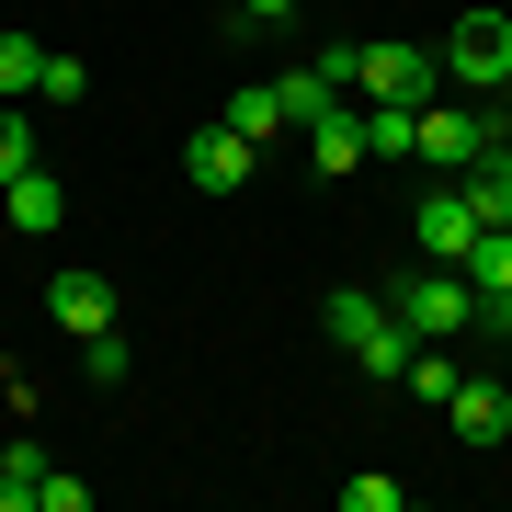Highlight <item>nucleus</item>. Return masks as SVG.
Segmentation results:
<instances>
[{
  "instance_id": "obj_1",
  "label": "nucleus",
  "mask_w": 512,
  "mask_h": 512,
  "mask_svg": "<svg viewBox=\"0 0 512 512\" xmlns=\"http://www.w3.org/2000/svg\"><path fill=\"white\" fill-rule=\"evenodd\" d=\"M387 308H399L410 342H456V330H478V285H467V262H421L410 285H387Z\"/></svg>"
},
{
  "instance_id": "obj_2",
  "label": "nucleus",
  "mask_w": 512,
  "mask_h": 512,
  "mask_svg": "<svg viewBox=\"0 0 512 512\" xmlns=\"http://www.w3.org/2000/svg\"><path fill=\"white\" fill-rule=\"evenodd\" d=\"M444 80L490 103L501 80H512V12H456V35H444Z\"/></svg>"
},
{
  "instance_id": "obj_3",
  "label": "nucleus",
  "mask_w": 512,
  "mask_h": 512,
  "mask_svg": "<svg viewBox=\"0 0 512 512\" xmlns=\"http://www.w3.org/2000/svg\"><path fill=\"white\" fill-rule=\"evenodd\" d=\"M353 92H365V103H433V92H444V57H433V46L376 35L365 57H353Z\"/></svg>"
},
{
  "instance_id": "obj_4",
  "label": "nucleus",
  "mask_w": 512,
  "mask_h": 512,
  "mask_svg": "<svg viewBox=\"0 0 512 512\" xmlns=\"http://www.w3.org/2000/svg\"><path fill=\"white\" fill-rule=\"evenodd\" d=\"M490 228L467 194V171H444V183H421V262H467V239Z\"/></svg>"
},
{
  "instance_id": "obj_5",
  "label": "nucleus",
  "mask_w": 512,
  "mask_h": 512,
  "mask_svg": "<svg viewBox=\"0 0 512 512\" xmlns=\"http://www.w3.org/2000/svg\"><path fill=\"white\" fill-rule=\"evenodd\" d=\"M251 160H262V137H239L228 114H217V126H194V137H183V171H194L205 194H239V183H251Z\"/></svg>"
},
{
  "instance_id": "obj_6",
  "label": "nucleus",
  "mask_w": 512,
  "mask_h": 512,
  "mask_svg": "<svg viewBox=\"0 0 512 512\" xmlns=\"http://www.w3.org/2000/svg\"><path fill=\"white\" fill-rule=\"evenodd\" d=\"M490 137H501V126H490V103H478V114H444V103H421V160H433V171H467Z\"/></svg>"
},
{
  "instance_id": "obj_7",
  "label": "nucleus",
  "mask_w": 512,
  "mask_h": 512,
  "mask_svg": "<svg viewBox=\"0 0 512 512\" xmlns=\"http://www.w3.org/2000/svg\"><path fill=\"white\" fill-rule=\"evenodd\" d=\"M467 285H478V319L512 330V228H478L467 239Z\"/></svg>"
},
{
  "instance_id": "obj_8",
  "label": "nucleus",
  "mask_w": 512,
  "mask_h": 512,
  "mask_svg": "<svg viewBox=\"0 0 512 512\" xmlns=\"http://www.w3.org/2000/svg\"><path fill=\"white\" fill-rule=\"evenodd\" d=\"M444 421H456V444H512V387L501 376H467L456 399H444Z\"/></svg>"
},
{
  "instance_id": "obj_9",
  "label": "nucleus",
  "mask_w": 512,
  "mask_h": 512,
  "mask_svg": "<svg viewBox=\"0 0 512 512\" xmlns=\"http://www.w3.org/2000/svg\"><path fill=\"white\" fill-rule=\"evenodd\" d=\"M46 308H57V330H80V342H92V330H114V285H103V274H80V262H69V274L46 285Z\"/></svg>"
},
{
  "instance_id": "obj_10",
  "label": "nucleus",
  "mask_w": 512,
  "mask_h": 512,
  "mask_svg": "<svg viewBox=\"0 0 512 512\" xmlns=\"http://www.w3.org/2000/svg\"><path fill=\"white\" fill-rule=\"evenodd\" d=\"M0 217H12V228H23V239H46V228H57V217H69V183H57V171H46V160H35V171H23V183H12V194H0Z\"/></svg>"
},
{
  "instance_id": "obj_11",
  "label": "nucleus",
  "mask_w": 512,
  "mask_h": 512,
  "mask_svg": "<svg viewBox=\"0 0 512 512\" xmlns=\"http://www.w3.org/2000/svg\"><path fill=\"white\" fill-rule=\"evenodd\" d=\"M467 194H478V217H490V228H512V137H490V148L467 160Z\"/></svg>"
},
{
  "instance_id": "obj_12",
  "label": "nucleus",
  "mask_w": 512,
  "mask_h": 512,
  "mask_svg": "<svg viewBox=\"0 0 512 512\" xmlns=\"http://www.w3.org/2000/svg\"><path fill=\"white\" fill-rule=\"evenodd\" d=\"M365 160H421V103H365Z\"/></svg>"
},
{
  "instance_id": "obj_13",
  "label": "nucleus",
  "mask_w": 512,
  "mask_h": 512,
  "mask_svg": "<svg viewBox=\"0 0 512 512\" xmlns=\"http://www.w3.org/2000/svg\"><path fill=\"white\" fill-rule=\"evenodd\" d=\"M308 160L330 171V183H342V171H365V114H319V126H308Z\"/></svg>"
},
{
  "instance_id": "obj_14",
  "label": "nucleus",
  "mask_w": 512,
  "mask_h": 512,
  "mask_svg": "<svg viewBox=\"0 0 512 512\" xmlns=\"http://www.w3.org/2000/svg\"><path fill=\"white\" fill-rule=\"evenodd\" d=\"M274 92H285V126H319V114H342V80H330L319 57H308V69H285Z\"/></svg>"
},
{
  "instance_id": "obj_15",
  "label": "nucleus",
  "mask_w": 512,
  "mask_h": 512,
  "mask_svg": "<svg viewBox=\"0 0 512 512\" xmlns=\"http://www.w3.org/2000/svg\"><path fill=\"white\" fill-rule=\"evenodd\" d=\"M410 353H421V342H410V330H399V308H387V319L365 330V342H353V365H365V376H387V387H399V376H410Z\"/></svg>"
},
{
  "instance_id": "obj_16",
  "label": "nucleus",
  "mask_w": 512,
  "mask_h": 512,
  "mask_svg": "<svg viewBox=\"0 0 512 512\" xmlns=\"http://www.w3.org/2000/svg\"><path fill=\"white\" fill-rule=\"evenodd\" d=\"M399 387H410V399H421V410H444V399H456V387H467V365H444V342H421Z\"/></svg>"
},
{
  "instance_id": "obj_17",
  "label": "nucleus",
  "mask_w": 512,
  "mask_h": 512,
  "mask_svg": "<svg viewBox=\"0 0 512 512\" xmlns=\"http://www.w3.org/2000/svg\"><path fill=\"white\" fill-rule=\"evenodd\" d=\"M35 80H46V46L35 35H0V103H35Z\"/></svg>"
},
{
  "instance_id": "obj_18",
  "label": "nucleus",
  "mask_w": 512,
  "mask_h": 512,
  "mask_svg": "<svg viewBox=\"0 0 512 512\" xmlns=\"http://www.w3.org/2000/svg\"><path fill=\"white\" fill-rule=\"evenodd\" d=\"M35 490H46V444H12L0 456V512H35Z\"/></svg>"
},
{
  "instance_id": "obj_19",
  "label": "nucleus",
  "mask_w": 512,
  "mask_h": 512,
  "mask_svg": "<svg viewBox=\"0 0 512 512\" xmlns=\"http://www.w3.org/2000/svg\"><path fill=\"white\" fill-rule=\"evenodd\" d=\"M23 171H35V114H23V103H0V194H12Z\"/></svg>"
},
{
  "instance_id": "obj_20",
  "label": "nucleus",
  "mask_w": 512,
  "mask_h": 512,
  "mask_svg": "<svg viewBox=\"0 0 512 512\" xmlns=\"http://www.w3.org/2000/svg\"><path fill=\"white\" fill-rule=\"evenodd\" d=\"M228 126H239V137H274V126H285V92H274V80H251V92L228 103Z\"/></svg>"
},
{
  "instance_id": "obj_21",
  "label": "nucleus",
  "mask_w": 512,
  "mask_h": 512,
  "mask_svg": "<svg viewBox=\"0 0 512 512\" xmlns=\"http://www.w3.org/2000/svg\"><path fill=\"white\" fill-rule=\"evenodd\" d=\"M80 92H92V69H80V57H57V46H46V80H35V114H57V103H80Z\"/></svg>"
},
{
  "instance_id": "obj_22",
  "label": "nucleus",
  "mask_w": 512,
  "mask_h": 512,
  "mask_svg": "<svg viewBox=\"0 0 512 512\" xmlns=\"http://www.w3.org/2000/svg\"><path fill=\"white\" fill-rule=\"evenodd\" d=\"M308 0H228V35H274V23H296Z\"/></svg>"
},
{
  "instance_id": "obj_23",
  "label": "nucleus",
  "mask_w": 512,
  "mask_h": 512,
  "mask_svg": "<svg viewBox=\"0 0 512 512\" xmlns=\"http://www.w3.org/2000/svg\"><path fill=\"white\" fill-rule=\"evenodd\" d=\"M80 365H92V387H126V365H137V353L114 342V330H92V342H80Z\"/></svg>"
},
{
  "instance_id": "obj_24",
  "label": "nucleus",
  "mask_w": 512,
  "mask_h": 512,
  "mask_svg": "<svg viewBox=\"0 0 512 512\" xmlns=\"http://www.w3.org/2000/svg\"><path fill=\"white\" fill-rule=\"evenodd\" d=\"M410 490H399V478H342V512H399Z\"/></svg>"
},
{
  "instance_id": "obj_25",
  "label": "nucleus",
  "mask_w": 512,
  "mask_h": 512,
  "mask_svg": "<svg viewBox=\"0 0 512 512\" xmlns=\"http://www.w3.org/2000/svg\"><path fill=\"white\" fill-rule=\"evenodd\" d=\"M490 126H501V137H512V80H501V92H490Z\"/></svg>"
}]
</instances>
